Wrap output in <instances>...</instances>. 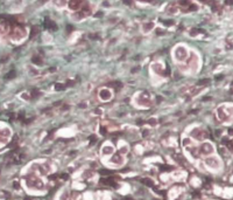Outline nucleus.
Wrapping results in <instances>:
<instances>
[{
    "label": "nucleus",
    "mask_w": 233,
    "mask_h": 200,
    "mask_svg": "<svg viewBox=\"0 0 233 200\" xmlns=\"http://www.w3.org/2000/svg\"><path fill=\"white\" fill-rule=\"evenodd\" d=\"M101 133H103V135H105V129H104V128H101Z\"/></svg>",
    "instance_id": "5701e85b"
},
{
    "label": "nucleus",
    "mask_w": 233,
    "mask_h": 200,
    "mask_svg": "<svg viewBox=\"0 0 233 200\" xmlns=\"http://www.w3.org/2000/svg\"><path fill=\"white\" fill-rule=\"evenodd\" d=\"M83 5V7H82V12H90V5L88 4V2H85V1H82V4Z\"/></svg>",
    "instance_id": "0eeeda50"
},
{
    "label": "nucleus",
    "mask_w": 233,
    "mask_h": 200,
    "mask_svg": "<svg viewBox=\"0 0 233 200\" xmlns=\"http://www.w3.org/2000/svg\"><path fill=\"white\" fill-rule=\"evenodd\" d=\"M166 25H172V21H163Z\"/></svg>",
    "instance_id": "412c9836"
},
{
    "label": "nucleus",
    "mask_w": 233,
    "mask_h": 200,
    "mask_svg": "<svg viewBox=\"0 0 233 200\" xmlns=\"http://www.w3.org/2000/svg\"><path fill=\"white\" fill-rule=\"evenodd\" d=\"M203 29H197V28H194V29H191L190 31V35L191 36H195V35H197L198 33H203Z\"/></svg>",
    "instance_id": "1a4fd4ad"
},
{
    "label": "nucleus",
    "mask_w": 233,
    "mask_h": 200,
    "mask_svg": "<svg viewBox=\"0 0 233 200\" xmlns=\"http://www.w3.org/2000/svg\"><path fill=\"white\" fill-rule=\"evenodd\" d=\"M209 83H210V80H209V79H205V80L198 81V84H199V85H205V84H209Z\"/></svg>",
    "instance_id": "ddd939ff"
},
{
    "label": "nucleus",
    "mask_w": 233,
    "mask_h": 200,
    "mask_svg": "<svg viewBox=\"0 0 233 200\" xmlns=\"http://www.w3.org/2000/svg\"><path fill=\"white\" fill-rule=\"evenodd\" d=\"M37 34H39V27L34 26L33 28H31V38L33 39V38H35Z\"/></svg>",
    "instance_id": "423d86ee"
},
{
    "label": "nucleus",
    "mask_w": 233,
    "mask_h": 200,
    "mask_svg": "<svg viewBox=\"0 0 233 200\" xmlns=\"http://www.w3.org/2000/svg\"><path fill=\"white\" fill-rule=\"evenodd\" d=\"M44 26L47 27V28H49V29H54V31H56V29H57L56 23H55V22H53L49 18L44 19Z\"/></svg>",
    "instance_id": "7ed1b4c3"
},
{
    "label": "nucleus",
    "mask_w": 233,
    "mask_h": 200,
    "mask_svg": "<svg viewBox=\"0 0 233 200\" xmlns=\"http://www.w3.org/2000/svg\"><path fill=\"white\" fill-rule=\"evenodd\" d=\"M175 55H176V59H178V60H184V59L186 58V50H185V48H183V47H178V48H176V50H175Z\"/></svg>",
    "instance_id": "f257e3e1"
},
{
    "label": "nucleus",
    "mask_w": 233,
    "mask_h": 200,
    "mask_svg": "<svg viewBox=\"0 0 233 200\" xmlns=\"http://www.w3.org/2000/svg\"><path fill=\"white\" fill-rule=\"evenodd\" d=\"M31 61H33V63H34V64L42 66V60H41V58H40V56H33Z\"/></svg>",
    "instance_id": "39448f33"
},
{
    "label": "nucleus",
    "mask_w": 233,
    "mask_h": 200,
    "mask_svg": "<svg viewBox=\"0 0 233 200\" xmlns=\"http://www.w3.org/2000/svg\"><path fill=\"white\" fill-rule=\"evenodd\" d=\"M191 11H197V6L190 4L189 6H188V9H185L184 12H191Z\"/></svg>",
    "instance_id": "9b49d317"
},
{
    "label": "nucleus",
    "mask_w": 233,
    "mask_h": 200,
    "mask_svg": "<svg viewBox=\"0 0 233 200\" xmlns=\"http://www.w3.org/2000/svg\"><path fill=\"white\" fill-rule=\"evenodd\" d=\"M153 22H149V23H147V25H143V31L147 33V32H149V31H152V28H153Z\"/></svg>",
    "instance_id": "6e6552de"
},
{
    "label": "nucleus",
    "mask_w": 233,
    "mask_h": 200,
    "mask_svg": "<svg viewBox=\"0 0 233 200\" xmlns=\"http://www.w3.org/2000/svg\"><path fill=\"white\" fill-rule=\"evenodd\" d=\"M82 4V0H70L69 1V7L72 11H77L79 8V6Z\"/></svg>",
    "instance_id": "f03ea898"
},
{
    "label": "nucleus",
    "mask_w": 233,
    "mask_h": 200,
    "mask_svg": "<svg viewBox=\"0 0 233 200\" xmlns=\"http://www.w3.org/2000/svg\"><path fill=\"white\" fill-rule=\"evenodd\" d=\"M15 76H16L15 70H11L8 74H6V75H5V79H6V80H12V79H14Z\"/></svg>",
    "instance_id": "20e7f679"
},
{
    "label": "nucleus",
    "mask_w": 233,
    "mask_h": 200,
    "mask_svg": "<svg viewBox=\"0 0 233 200\" xmlns=\"http://www.w3.org/2000/svg\"><path fill=\"white\" fill-rule=\"evenodd\" d=\"M140 1H147V2H148V1H150V0H140Z\"/></svg>",
    "instance_id": "393cba45"
},
{
    "label": "nucleus",
    "mask_w": 233,
    "mask_h": 200,
    "mask_svg": "<svg viewBox=\"0 0 233 200\" xmlns=\"http://www.w3.org/2000/svg\"><path fill=\"white\" fill-rule=\"evenodd\" d=\"M201 2H207V0H199Z\"/></svg>",
    "instance_id": "b1692460"
},
{
    "label": "nucleus",
    "mask_w": 233,
    "mask_h": 200,
    "mask_svg": "<svg viewBox=\"0 0 233 200\" xmlns=\"http://www.w3.org/2000/svg\"><path fill=\"white\" fill-rule=\"evenodd\" d=\"M84 15H85V14H84V12H80V13H77V14H76L77 19H83Z\"/></svg>",
    "instance_id": "f3484780"
},
{
    "label": "nucleus",
    "mask_w": 233,
    "mask_h": 200,
    "mask_svg": "<svg viewBox=\"0 0 233 200\" xmlns=\"http://www.w3.org/2000/svg\"><path fill=\"white\" fill-rule=\"evenodd\" d=\"M124 2H125V4H127V5L132 4V2H131V0H124Z\"/></svg>",
    "instance_id": "aec40b11"
},
{
    "label": "nucleus",
    "mask_w": 233,
    "mask_h": 200,
    "mask_svg": "<svg viewBox=\"0 0 233 200\" xmlns=\"http://www.w3.org/2000/svg\"><path fill=\"white\" fill-rule=\"evenodd\" d=\"M225 4L226 5H233V0H225Z\"/></svg>",
    "instance_id": "6ab92c4d"
},
{
    "label": "nucleus",
    "mask_w": 233,
    "mask_h": 200,
    "mask_svg": "<svg viewBox=\"0 0 233 200\" xmlns=\"http://www.w3.org/2000/svg\"><path fill=\"white\" fill-rule=\"evenodd\" d=\"M68 31H69V32L72 31V26H68Z\"/></svg>",
    "instance_id": "4be33fe9"
},
{
    "label": "nucleus",
    "mask_w": 233,
    "mask_h": 200,
    "mask_svg": "<svg viewBox=\"0 0 233 200\" xmlns=\"http://www.w3.org/2000/svg\"><path fill=\"white\" fill-rule=\"evenodd\" d=\"M55 4L58 5V6H63V5L66 4L65 0H55Z\"/></svg>",
    "instance_id": "dca6fc26"
},
{
    "label": "nucleus",
    "mask_w": 233,
    "mask_h": 200,
    "mask_svg": "<svg viewBox=\"0 0 233 200\" xmlns=\"http://www.w3.org/2000/svg\"><path fill=\"white\" fill-rule=\"evenodd\" d=\"M64 88H65V85L62 84V83H56V84H55V89H56L57 91H60V90H63Z\"/></svg>",
    "instance_id": "f8f14e48"
},
{
    "label": "nucleus",
    "mask_w": 233,
    "mask_h": 200,
    "mask_svg": "<svg viewBox=\"0 0 233 200\" xmlns=\"http://www.w3.org/2000/svg\"><path fill=\"white\" fill-rule=\"evenodd\" d=\"M100 96L104 98V100H106V98H110V93H109L107 90H101Z\"/></svg>",
    "instance_id": "9d476101"
},
{
    "label": "nucleus",
    "mask_w": 233,
    "mask_h": 200,
    "mask_svg": "<svg viewBox=\"0 0 233 200\" xmlns=\"http://www.w3.org/2000/svg\"><path fill=\"white\" fill-rule=\"evenodd\" d=\"M142 182L146 184V185H148V186H153V182H152L150 179H142Z\"/></svg>",
    "instance_id": "2eb2a0df"
},
{
    "label": "nucleus",
    "mask_w": 233,
    "mask_h": 200,
    "mask_svg": "<svg viewBox=\"0 0 233 200\" xmlns=\"http://www.w3.org/2000/svg\"><path fill=\"white\" fill-rule=\"evenodd\" d=\"M180 5H182V6H189L190 0H180Z\"/></svg>",
    "instance_id": "4468645a"
},
{
    "label": "nucleus",
    "mask_w": 233,
    "mask_h": 200,
    "mask_svg": "<svg viewBox=\"0 0 233 200\" xmlns=\"http://www.w3.org/2000/svg\"><path fill=\"white\" fill-rule=\"evenodd\" d=\"M31 94H33V96H34V97L39 96V91H37V90H33V91H31Z\"/></svg>",
    "instance_id": "a211bd4d"
}]
</instances>
